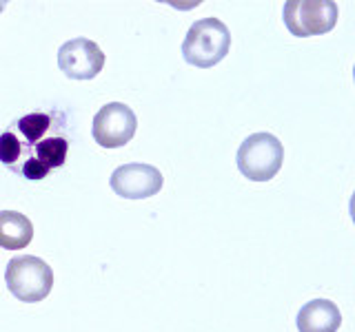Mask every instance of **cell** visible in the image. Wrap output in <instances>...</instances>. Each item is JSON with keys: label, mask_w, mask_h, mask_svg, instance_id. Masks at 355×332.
Wrapping results in <instances>:
<instances>
[{"label": "cell", "mask_w": 355, "mask_h": 332, "mask_svg": "<svg viewBox=\"0 0 355 332\" xmlns=\"http://www.w3.org/2000/svg\"><path fill=\"white\" fill-rule=\"evenodd\" d=\"M231 49V31L218 18H200L189 27L182 42V58L198 69H211L227 58Z\"/></svg>", "instance_id": "obj_1"}, {"label": "cell", "mask_w": 355, "mask_h": 332, "mask_svg": "<svg viewBox=\"0 0 355 332\" xmlns=\"http://www.w3.org/2000/svg\"><path fill=\"white\" fill-rule=\"evenodd\" d=\"M284 162V147L273 133L258 131L240 144L236 164L251 182H269L280 173Z\"/></svg>", "instance_id": "obj_2"}, {"label": "cell", "mask_w": 355, "mask_h": 332, "mask_svg": "<svg viewBox=\"0 0 355 332\" xmlns=\"http://www.w3.org/2000/svg\"><path fill=\"white\" fill-rule=\"evenodd\" d=\"M5 284L7 290L16 299L25 304H38L47 299L53 288V270L51 266L36 257V255H25V257L9 259L5 268Z\"/></svg>", "instance_id": "obj_3"}, {"label": "cell", "mask_w": 355, "mask_h": 332, "mask_svg": "<svg viewBox=\"0 0 355 332\" xmlns=\"http://www.w3.org/2000/svg\"><path fill=\"white\" fill-rule=\"evenodd\" d=\"M340 9L333 0H286L282 20L295 38H311L333 31L338 25Z\"/></svg>", "instance_id": "obj_4"}, {"label": "cell", "mask_w": 355, "mask_h": 332, "mask_svg": "<svg viewBox=\"0 0 355 332\" xmlns=\"http://www.w3.org/2000/svg\"><path fill=\"white\" fill-rule=\"evenodd\" d=\"M138 118L133 109L122 102H109L100 107L94 118L92 136L103 149H120L136 136Z\"/></svg>", "instance_id": "obj_5"}, {"label": "cell", "mask_w": 355, "mask_h": 332, "mask_svg": "<svg viewBox=\"0 0 355 332\" xmlns=\"http://www.w3.org/2000/svg\"><path fill=\"white\" fill-rule=\"evenodd\" d=\"M105 62V51L89 38H71L58 49V66L69 80H94Z\"/></svg>", "instance_id": "obj_6"}, {"label": "cell", "mask_w": 355, "mask_h": 332, "mask_svg": "<svg viewBox=\"0 0 355 332\" xmlns=\"http://www.w3.org/2000/svg\"><path fill=\"white\" fill-rule=\"evenodd\" d=\"M162 173L151 164H122L111 173L109 186L116 195L125 199H147L162 191Z\"/></svg>", "instance_id": "obj_7"}, {"label": "cell", "mask_w": 355, "mask_h": 332, "mask_svg": "<svg viewBox=\"0 0 355 332\" xmlns=\"http://www.w3.org/2000/svg\"><path fill=\"white\" fill-rule=\"evenodd\" d=\"M31 155L22 162L20 173L27 177V180H42L47 177L51 171L60 169L67 160V151H69V142L60 136H51L44 138L38 144L31 147Z\"/></svg>", "instance_id": "obj_8"}, {"label": "cell", "mask_w": 355, "mask_h": 332, "mask_svg": "<svg viewBox=\"0 0 355 332\" xmlns=\"http://www.w3.org/2000/svg\"><path fill=\"white\" fill-rule=\"evenodd\" d=\"M295 326L297 332H338L342 326V313L331 299H311L300 308Z\"/></svg>", "instance_id": "obj_9"}, {"label": "cell", "mask_w": 355, "mask_h": 332, "mask_svg": "<svg viewBox=\"0 0 355 332\" xmlns=\"http://www.w3.org/2000/svg\"><path fill=\"white\" fill-rule=\"evenodd\" d=\"M33 239V224L18 210H0V248L22 250Z\"/></svg>", "instance_id": "obj_10"}, {"label": "cell", "mask_w": 355, "mask_h": 332, "mask_svg": "<svg viewBox=\"0 0 355 332\" xmlns=\"http://www.w3.org/2000/svg\"><path fill=\"white\" fill-rule=\"evenodd\" d=\"M51 127V116L47 113H27L22 116L18 122H16V129L22 136L20 142V149H31L33 144H38L40 140H44V133L49 131Z\"/></svg>", "instance_id": "obj_11"}, {"label": "cell", "mask_w": 355, "mask_h": 332, "mask_svg": "<svg viewBox=\"0 0 355 332\" xmlns=\"http://www.w3.org/2000/svg\"><path fill=\"white\" fill-rule=\"evenodd\" d=\"M20 158H22V149H20L18 136L14 131H5L3 136H0V162L7 166H14Z\"/></svg>", "instance_id": "obj_12"}]
</instances>
